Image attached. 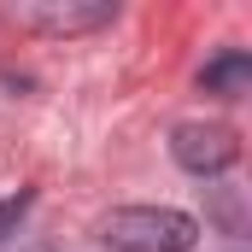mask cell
<instances>
[{
	"mask_svg": "<svg viewBox=\"0 0 252 252\" xmlns=\"http://www.w3.org/2000/svg\"><path fill=\"white\" fill-rule=\"evenodd\" d=\"M205 94H223V100H241L252 82V53H241V47H229V53H217V59L205 64Z\"/></svg>",
	"mask_w": 252,
	"mask_h": 252,
	"instance_id": "cell-3",
	"label": "cell"
},
{
	"mask_svg": "<svg viewBox=\"0 0 252 252\" xmlns=\"http://www.w3.org/2000/svg\"><path fill=\"white\" fill-rule=\"evenodd\" d=\"M24 205H30V193H18V199H0V235H6V229L24 217Z\"/></svg>",
	"mask_w": 252,
	"mask_h": 252,
	"instance_id": "cell-5",
	"label": "cell"
},
{
	"mask_svg": "<svg viewBox=\"0 0 252 252\" xmlns=\"http://www.w3.org/2000/svg\"><path fill=\"white\" fill-rule=\"evenodd\" d=\"M100 241L118 252H188L199 241V223L170 205H124L100 223Z\"/></svg>",
	"mask_w": 252,
	"mask_h": 252,
	"instance_id": "cell-1",
	"label": "cell"
},
{
	"mask_svg": "<svg viewBox=\"0 0 252 252\" xmlns=\"http://www.w3.org/2000/svg\"><path fill=\"white\" fill-rule=\"evenodd\" d=\"M41 30H94V24H106L112 18V6L100 0V6H35L30 12Z\"/></svg>",
	"mask_w": 252,
	"mask_h": 252,
	"instance_id": "cell-4",
	"label": "cell"
},
{
	"mask_svg": "<svg viewBox=\"0 0 252 252\" xmlns=\"http://www.w3.org/2000/svg\"><path fill=\"white\" fill-rule=\"evenodd\" d=\"M170 158L193 170V176H223L235 158H241V141L229 124H176L170 135Z\"/></svg>",
	"mask_w": 252,
	"mask_h": 252,
	"instance_id": "cell-2",
	"label": "cell"
}]
</instances>
